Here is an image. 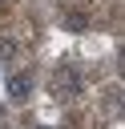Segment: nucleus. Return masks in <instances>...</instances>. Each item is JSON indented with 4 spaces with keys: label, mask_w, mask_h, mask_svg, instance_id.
Segmentation results:
<instances>
[{
    "label": "nucleus",
    "mask_w": 125,
    "mask_h": 129,
    "mask_svg": "<svg viewBox=\"0 0 125 129\" xmlns=\"http://www.w3.org/2000/svg\"><path fill=\"white\" fill-rule=\"evenodd\" d=\"M28 89H32V85H28V77H12V97H16V101H24V97H28Z\"/></svg>",
    "instance_id": "1"
}]
</instances>
